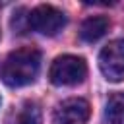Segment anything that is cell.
<instances>
[{
  "mask_svg": "<svg viewBox=\"0 0 124 124\" xmlns=\"http://www.w3.org/2000/svg\"><path fill=\"white\" fill-rule=\"evenodd\" d=\"M41 70V52L35 46H23L10 52L2 64L0 78L10 87L33 83Z\"/></svg>",
  "mask_w": 124,
  "mask_h": 124,
  "instance_id": "obj_1",
  "label": "cell"
},
{
  "mask_svg": "<svg viewBox=\"0 0 124 124\" xmlns=\"http://www.w3.org/2000/svg\"><path fill=\"white\" fill-rule=\"evenodd\" d=\"M87 76V64L81 56H74V54H62L56 56L54 62L50 64L48 70V78L54 85H78L85 79Z\"/></svg>",
  "mask_w": 124,
  "mask_h": 124,
  "instance_id": "obj_2",
  "label": "cell"
},
{
  "mask_svg": "<svg viewBox=\"0 0 124 124\" xmlns=\"http://www.w3.org/2000/svg\"><path fill=\"white\" fill-rule=\"evenodd\" d=\"M66 25V16L48 4H41L29 12V27L45 37H54Z\"/></svg>",
  "mask_w": 124,
  "mask_h": 124,
  "instance_id": "obj_3",
  "label": "cell"
},
{
  "mask_svg": "<svg viewBox=\"0 0 124 124\" xmlns=\"http://www.w3.org/2000/svg\"><path fill=\"white\" fill-rule=\"evenodd\" d=\"M99 68L108 81L124 79V39L110 41L99 54Z\"/></svg>",
  "mask_w": 124,
  "mask_h": 124,
  "instance_id": "obj_4",
  "label": "cell"
},
{
  "mask_svg": "<svg viewBox=\"0 0 124 124\" xmlns=\"http://www.w3.org/2000/svg\"><path fill=\"white\" fill-rule=\"evenodd\" d=\"M91 114L89 103L79 97L62 101L54 110V124H87Z\"/></svg>",
  "mask_w": 124,
  "mask_h": 124,
  "instance_id": "obj_5",
  "label": "cell"
},
{
  "mask_svg": "<svg viewBox=\"0 0 124 124\" xmlns=\"http://www.w3.org/2000/svg\"><path fill=\"white\" fill-rule=\"evenodd\" d=\"M108 25H110L108 17H105V16H91V17L83 19V23L79 27V37L85 43H95L101 37H105V33L108 31Z\"/></svg>",
  "mask_w": 124,
  "mask_h": 124,
  "instance_id": "obj_6",
  "label": "cell"
},
{
  "mask_svg": "<svg viewBox=\"0 0 124 124\" xmlns=\"http://www.w3.org/2000/svg\"><path fill=\"white\" fill-rule=\"evenodd\" d=\"M12 124H43L41 118V108L37 103L33 101H25L17 107V110L14 112Z\"/></svg>",
  "mask_w": 124,
  "mask_h": 124,
  "instance_id": "obj_7",
  "label": "cell"
},
{
  "mask_svg": "<svg viewBox=\"0 0 124 124\" xmlns=\"http://www.w3.org/2000/svg\"><path fill=\"white\" fill-rule=\"evenodd\" d=\"M105 114L108 124H124V95H112L107 103Z\"/></svg>",
  "mask_w": 124,
  "mask_h": 124,
  "instance_id": "obj_8",
  "label": "cell"
}]
</instances>
